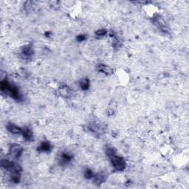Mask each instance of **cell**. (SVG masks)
Masks as SVG:
<instances>
[{"instance_id":"obj_19","label":"cell","mask_w":189,"mask_h":189,"mask_svg":"<svg viewBox=\"0 0 189 189\" xmlns=\"http://www.w3.org/2000/svg\"><path fill=\"white\" fill-rule=\"evenodd\" d=\"M95 34H96V36L102 37V36H106L107 34V30L106 29H100V30H98L95 32Z\"/></svg>"},{"instance_id":"obj_14","label":"cell","mask_w":189,"mask_h":189,"mask_svg":"<svg viewBox=\"0 0 189 189\" xmlns=\"http://www.w3.org/2000/svg\"><path fill=\"white\" fill-rule=\"evenodd\" d=\"M10 87H11V85H10V83H9L7 80L2 81L1 83H0V89H1L2 92L7 93V92L9 91Z\"/></svg>"},{"instance_id":"obj_6","label":"cell","mask_w":189,"mask_h":189,"mask_svg":"<svg viewBox=\"0 0 189 189\" xmlns=\"http://www.w3.org/2000/svg\"><path fill=\"white\" fill-rule=\"evenodd\" d=\"M8 93H10V96H11L14 99H15V100H22V95L21 93H19V88L16 87V86L11 85L10 89H9Z\"/></svg>"},{"instance_id":"obj_8","label":"cell","mask_w":189,"mask_h":189,"mask_svg":"<svg viewBox=\"0 0 189 189\" xmlns=\"http://www.w3.org/2000/svg\"><path fill=\"white\" fill-rule=\"evenodd\" d=\"M7 129H8V132L14 134V135H19V134H22L23 130V129L16 126L15 124H11V123H9V124L7 125Z\"/></svg>"},{"instance_id":"obj_15","label":"cell","mask_w":189,"mask_h":189,"mask_svg":"<svg viewBox=\"0 0 189 189\" xmlns=\"http://www.w3.org/2000/svg\"><path fill=\"white\" fill-rule=\"evenodd\" d=\"M79 85L82 90H87L89 87V80L88 78H84L80 81Z\"/></svg>"},{"instance_id":"obj_2","label":"cell","mask_w":189,"mask_h":189,"mask_svg":"<svg viewBox=\"0 0 189 189\" xmlns=\"http://www.w3.org/2000/svg\"><path fill=\"white\" fill-rule=\"evenodd\" d=\"M152 22H153L154 25L158 27L159 30L162 31V32L164 33H168L169 29H168V27L166 26V23H165V22L163 21V19L160 17V16H155V17H154Z\"/></svg>"},{"instance_id":"obj_5","label":"cell","mask_w":189,"mask_h":189,"mask_svg":"<svg viewBox=\"0 0 189 189\" xmlns=\"http://www.w3.org/2000/svg\"><path fill=\"white\" fill-rule=\"evenodd\" d=\"M58 93L61 97L65 98H69L72 96V90L67 85H62L58 88Z\"/></svg>"},{"instance_id":"obj_9","label":"cell","mask_w":189,"mask_h":189,"mask_svg":"<svg viewBox=\"0 0 189 189\" xmlns=\"http://www.w3.org/2000/svg\"><path fill=\"white\" fill-rule=\"evenodd\" d=\"M73 156L69 153H67V152H63L60 156V163L61 164H67L72 160Z\"/></svg>"},{"instance_id":"obj_4","label":"cell","mask_w":189,"mask_h":189,"mask_svg":"<svg viewBox=\"0 0 189 189\" xmlns=\"http://www.w3.org/2000/svg\"><path fill=\"white\" fill-rule=\"evenodd\" d=\"M21 54L22 56V58L25 59H30L34 54L33 49L30 45L25 46L22 48Z\"/></svg>"},{"instance_id":"obj_20","label":"cell","mask_w":189,"mask_h":189,"mask_svg":"<svg viewBox=\"0 0 189 189\" xmlns=\"http://www.w3.org/2000/svg\"><path fill=\"white\" fill-rule=\"evenodd\" d=\"M86 38H87V36H85V35H83V34H81V35H78V36H77V38H76V39L78 40V41H84V40L86 39Z\"/></svg>"},{"instance_id":"obj_3","label":"cell","mask_w":189,"mask_h":189,"mask_svg":"<svg viewBox=\"0 0 189 189\" xmlns=\"http://www.w3.org/2000/svg\"><path fill=\"white\" fill-rule=\"evenodd\" d=\"M23 152V148L18 144H14L9 148V155L14 159L19 158Z\"/></svg>"},{"instance_id":"obj_12","label":"cell","mask_w":189,"mask_h":189,"mask_svg":"<svg viewBox=\"0 0 189 189\" xmlns=\"http://www.w3.org/2000/svg\"><path fill=\"white\" fill-rule=\"evenodd\" d=\"M52 146H51L50 144L47 141L45 142H42L41 145L38 147V151L40 152H48L51 150Z\"/></svg>"},{"instance_id":"obj_13","label":"cell","mask_w":189,"mask_h":189,"mask_svg":"<svg viewBox=\"0 0 189 189\" xmlns=\"http://www.w3.org/2000/svg\"><path fill=\"white\" fill-rule=\"evenodd\" d=\"M22 135L24 138L26 140H33V132L29 128H24L22 130Z\"/></svg>"},{"instance_id":"obj_10","label":"cell","mask_w":189,"mask_h":189,"mask_svg":"<svg viewBox=\"0 0 189 189\" xmlns=\"http://www.w3.org/2000/svg\"><path fill=\"white\" fill-rule=\"evenodd\" d=\"M93 179V182H94V184L99 185L102 184L104 182H105L106 177L104 174H97L94 175Z\"/></svg>"},{"instance_id":"obj_18","label":"cell","mask_w":189,"mask_h":189,"mask_svg":"<svg viewBox=\"0 0 189 189\" xmlns=\"http://www.w3.org/2000/svg\"><path fill=\"white\" fill-rule=\"evenodd\" d=\"M94 175V173L90 169H87L84 171V177L87 178V179H93Z\"/></svg>"},{"instance_id":"obj_17","label":"cell","mask_w":189,"mask_h":189,"mask_svg":"<svg viewBox=\"0 0 189 189\" xmlns=\"http://www.w3.org/2000/svg\"><path fill=\"white\" fill-rule=\"evenodd\" d=\"M112 47L114 48H119V47H120L121 46V41H120V40L118 39V38H115L112 40Z\"/></svg>"},{"instance_id":"obj_11","label":"cell","mask_w":189,"mask_h":189,"mask_svg":"<svg viewBox=\"0 0 189 189\" xmlns=\"http://www.w3.org/2000/svg\"><path fill=\"white\" fill-rule=\"evenodd\" d=\"M98 70L99 72L104 73L105 75H111L113 73L112 69L109 67V66L105 65H99L98 66Z\"/></svg>"},{"instance_id":"obj_16","label":"cell","mask_w":189,"mask_h":189,"mask_svg":"<svg viewBox=\"0 0 189 189\" xmlns=\"http://www.w3.org/2000/svg\"><path fill=\"white\" fill-rule=\"evenodd\" d=\"M10 179L14 183L17 184L20 182L21 179V176H20V173H13L11 177H10Z\"/></svg>"},{"instance_id":"obj_1","label":"cell","mask_w":189,"mask_h":189,"mask_svg":"<svg viewBox=\"0 0 189 189\" xmlns=\"http://www.w3.org/2000/svg\"><path fill=\"white\" fill-rule=\"evenodd\" d=\"M106 155L109 157L112 164V166L115 169L119 171H124L126 168V163L125 162L124 159L116 155V152H115V148L107 146L106 149Z\"/></svg>"},{"instance_id":"obj_7","label":"cell","mask_w":189,"mask_h":189,"mask_svg":"<svg viewBox=\"0 0 189 189\" xmlns=\"http://www.w3.org/2000/svg\"><path fill=\"white\" fill-rule=\"evenodd\" d=\"M89 129L93 133L96 134V135H102L104 132V127L100 124H96V123H93L89 125Z\"/></svg>"}]
</instances>
